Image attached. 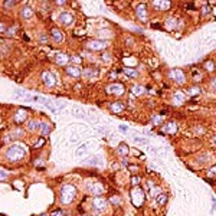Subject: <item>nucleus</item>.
<instances>
[{"label":"nucleus","instance_id":"1","mask_svg":"<svg viewBox=\"0 0 216 216\" xmlns=\"http://www.w3.org/2000/svg\"><path fill=\"white\" fill-rule=\"evenodd\" d=\"M59 199L64 205H69L76 196V189L72 184H64L61 187V193H59Z\"/></svg>","mask_w":216,"mask_h":216},{"label":"nucleus","instance_id":"2","mask_svg":"<svg viewBox=\"0 0 216 216\" xmlns=\"http://www.w3.org/2000/svg\"><path fill=\"white\" fill-rule=\"evenodd\" d=\"M25 154H26V150L20 144H13L6 151V157L9 160H12V161H19V160H22L25 157Z\"/></svg>","mask_w":216,"mask_h":216},{"label":"nucleus","instance_id":"3","mask_svg":"<svg viewBox=\"0 0 216 216\" xmlns=\"http://www.w3.org/2000/svg\"><path fill=\"white\" fill-rule=\"evenodd\" d=\"M105 91H107V94L110 95H122L124 94V91H125V88H124V85L122 84H118V82H114V84H110L105 88Z\"/></svg>","mask_w":216,"mask_h":216},{"label":"nucleus","instance_id":"4","mask_svg":"<svg viewBox=\"0 0 216 216\" xmlns=\"http://www.w3.org/2000/svg\"><path fill=\"white\" fill-rule=\"evenodd\" d=\"M42 81H43V84L48 85V87H55V85H56V78H55V75H53L52 72H49V71L42 72Z\"/></svg>","mask_w":216,"mask_h":216},{"label":"nucleus","instance_id":"5","mask_svg":"<svg viewBox=\"0 0 216 216\" xmlns=\"http://www.w3.org/2000/svg\"><path fill=\"white\" fill-rule=\"evenodd\" d=\"M107 48V42L105 40H91V42L88 43V49H91V51H104Z\"/></svg>","mask_w":216,"mask_h":216},{"label":"nucleus","instance_id":"6","mask_svg":"<svg viewBox=\"0 0 216 216\" xmlns=\"http://www.w3.org/2000/svg\"><path fill=\"white\" fill-rule=\"evenodd\" d=\"M172 78H173L177 84L180 85H183L184 84V81H186V78H184V74H183V71L182 69H173L172 71Z\"/></svg>","mask_w":216,"mask_h":216},{"label":"nucleus","instance_id":"7","mask_svg":"<svg viewBox=\"0 0 216 216\" xmlns=\"http://www.w3.org/2000/svg\"><path fill=\"white\" fill-rule=\"evenodd\" d=\"M92 206L95 209H98V210H104L105 207H107V200L101 196H95L94 200H92Z\"/></svg>","mask_w":216,"mask_h":216},{"label":"nucleus","instance_id":"8","mask_svg":"<svg viewBox=\"0 0 216 216\" xmlns=\"http://www.w3.org/2000/svg\"><path fill=\"white\" fill-rule=\"evenodd\" d=\"M88 192L95 195V196H99V195H102L104 193V187L101 183H91L88 186Z\"/></svg>","mask_w":216,"mask_h":216},{"label":"nucleus","instance_id":"9","mask_svg":"<svg viewBox=\"0 0 216 216\" xmlns=\"http://www.w3.org/2000/svg\"><path fill=\"white\" fill-rule=\"evenodd\" d=\"M65 72L68 74L69 76H74V78H78V76H81V74H82V71H81V68L78 65H71V66H66Z\"/></svg>","mask_w":216,"mask_h":216},{"label":"nucleus","instance_id":"10","mask_svg":"<svg viewBox=\"0 0 216 216\" xmlns=\"http://www.w3.org/2000/svg\"><path fill=\"white\" fill-rule=\"evenodd\" d=\"M59 20H61L62 25L69 26V25L74 22V16H72V13H69V12H62V13L59 14Z\"/></svg>","mask_w":216,"mask_h":216},{"label":"nucleus","instance_id":"11","mask_svg":"<svg viewBox=\"0 0 216 216\" xmlns=\"http://www.w3.org/2000/svg\"><path fill=\"white\" fill-rule=\"evenodd\" d=\"M51 36H52V39H53L55 42H58V43L64 40V33H62L58 28H52L51 29Z\"/></svg>","mask_w":216,"mask_h":216},{"label":"nucleus","instance_id":"12","mask_svg":"<svg viewBox=\"0 0 216 216\" xmlns=\"http://www.w3.org/2000/svg\"><path fill=\"white\" fill-rule=\"evenodd\" d=\"M26 117H28V111L23 110V108H20L19 111L14 114V121L17 122V124H19V122H23L25 120H26Z\"/></svg>","mask_w":216,"mask_h":216},{"label":"nucleus","instance_id":"13","mask_svg":"<svg viewBox=\"0 0 216 216\" xmlns=\"http://www.w3.org/2000/svg\"><path fill=\"white\" fill-rule=\"evenodd\" d=\"M137 14L141 20H146L147 19V6L146 5H138L137 7Z\"/></svg>","mask_w":216,"mask_h":216},{"label":"nucleus","instance_id":"14","mask_svg":"<svg viewBox=\"0 0 216 216\" xmlns=\"http://www.w3.org/2000/svg\"><path fill=\"white\" fill-rule=\"evenodd\" d=\"M55 59H56L58 65H62V66L66 65V64L69 62V56H68V55H65V53H58Z\"/></svg>","mask_w":216,"mask_h":216},{"label":"nucleus","instance_id":"15","mask_svg":"<svg viewBox=\"0 0 216 216\" xmlns=\"http://www.w3.org/2000/svg\"><path fill=\"white\" fill-rule=\"evenodd\" d=\"M111 111L113 113H121L122 110H124V104L122 102H120V101H115V102H113L111 104Z\"/></svg>","mask_w":216,"mask_h":216},{"label":"nucleus","instance_id":"16","mask_svg":"<svg viewBox=\"0 0 216 216\" xmlns=\"http://www.w3.org/2000/svg\"><path fill=\"white\" fill-rule=\"evenodd\" d=\"M176 128H177L176 122H167L164 127H163V131H164V133H170V134H174V133H176Z\"/></svg>","mask_w":216,"mask_h":216},{"label":"nucleus","instance_id":"17","mask_svg":"<svg viewBox=\"0 0 216 216\" xmlns=\"http://www.w3.org/2000/svg\"><path fill=\"white\" fill-rule=\"evenodd\" d=\"M40 125H42V122H40V121H38V120H30V121L28 122V130H30V131H32V130H36V128H39Z\"/></svg>","mask_w":216,"mask_h":216},{"label":"nucleus","instance_id":"18","mask_svg":"<svg viewBox=\"0 0 216 216\" xmlns=\"http://www.w3.org/2000/svg\"><path fill=\"white\" fill-rule=\"evenodd\" d=\"M156 202L159 203L160 206H164L166 202H167V195H166V193H160V195H157V197H156Z\"/></svg>","mask_w":216,"mask_h":216},{"label":"nucleus","instance_id":"19","mask_svg":"<svg viewBox=\"0 0 216 216\" xmlns=\"http://www.w3.org/2000/svg\"><path fill=\"white\" fill-rule=\"evenodd\" d=\"M32 16H33V10L30 9V7H28V6H25L23 9H22V17L29 19V17H32Z\"/></svg>","mask_w":216,"mask_h":216},{"label":"nucleus","instance_id":"20","mask_svg":"<svg viewBox=\"0 0 216 216\" xmlns=\"http://www.w3.org/2000/svg\"><path fill=\"white\" fill-rule=\"evenodd\" d=\"M154 7H157V9H169L170 7V3L169 2H154Z\"/></svg>","mask_w":216,"mask_h":216},{"label":"nucleus","instance_id":"21","mask_svg":"<svg viewBox=\"0 0 216 216\" xmlns=\"http://www.w3.org/2000/svg\"><path fill=\"white\" fill-rule=\"evenodd\" d=\"M124 72H125L128 76H131V78H137V76H138V72H137L136 69H133V68H125Z\"/></svg>","mask_w":216,"mask_h":216},{"label":"nucleus","instance_id":"22","mask_svg":"<svg viewBox=\"0 0 216 216\" xmlns=\"http://www.w3.org/2000/svg\"><path fill=\"white\" fill-rule=\"evenodd\" d=\"M84 75L87 76V78H92V76L98 75V71H97V69H85Z\"/></svg>","mask_w":216,"mask_h":216},{"label":"nucleus","instance_id":"23","mask_svg":"<svg viewBox=\"0 0 216 216\" xmlns=\"http://www.w3.org/2000/svg\"><path fill=\"white\" fill-rule=\"evenodd\" d=\"M118 150H120V153H121V154H128V151H130V148H128V146L127 144H124V143H121V144H120V146H118Z\"/></svg>","mask_w":216,"mask_h":216},{"label":"nucleus","instance_id":"24","mask_svg":"<svg viewBox=\"0 0 216 216\" xmlns=\"http://www.w3.org/2000/svg\"><path fill=\"white\" fill-rule=\"evenodd\" d=\"M40 133H42L43 136H48V134H49V133H51V127H49V125H48V124H45V122H42V125H40Z\"/></svg>","mask_w":216,"mask_h":216},{"label":"nucleus","instance_id":"25","mask_svg":"<svg viewBox=\"0 0 216 216\" xmlns=\"http://www.w3.org/2000/svg\"><path fill=\"white\" fill-rule=\"evenodd\" d=\"M200 92H202V91H200V88H197V87H192V88H189V91H187L189 95H199Z\"/></svg>","mask_w":216,"mask_h":216},{"label":"nucleus","instance_id":"26","mask_svg":"<svg viewBox=\"0 0 216 216\" xmlns=\"http://www.w3.org/2000/svg\"><path fill=\"white\" fill-rule=\"evenodd\" d=\"M205 68H206V71H213L215 69V64L212 61H207L206 64H205Z\"/></svg>","mask_w":216,"mask_h":216},{"label":"nucleus","instance_id":"27","mask_svg":"<svg viewBox=\"0 0 216 216\" xmlns=\"http://www.w3.org/2000/svg\"><path fill=\"white\" fill-rule=\"evenodd\" d=\"M143 92H144V88H143L141 85H137L136 88H134V94L136 95H141Z\"/></svg>","mask_w":216,"mask_h":216},{"label":"nucleus","instance_id":"28","mask_svg":"<svg viewBox=\"0 0 216 216\" xmlns=\"http://www.w3.org/2000/svg\"><path fill=\"white\" fill-rule=\"evenodd\" d=\"M134 140H136L137 143H143V144H147V143H148L147 138H144V137H138V136H134Z\"/></svg>","mask_w":216,"mask_h":216},{"label":"nucleus","instance_id":"29","mask_svg":"<svg viewBox=\"0 0 216 216\" xmlns=\"http://www.w3.org/2000/svg\"><path fill=\"white\" fill-rule=\"evenodd\" d=\"M71 113L74 114V115H79V117H84V115H85V114L82 113L81 110H78V108H72V110H71Z\"/></svg>","mask_w":216,"mask_h":216},{"label":"nucleus","instance_id":"30","mask_svg":"<svg viewBox=\"0 0 216 216\" xmlns=\"http://www.w3.org/2000/svg\"><path fill=\"white\" fill-rule=\"evenodd\" d=\"M174 99H176V101H179V102H182V101L184 99L183 92H176V95H174Z\"/></svg>","mask_w":216,"mask_h":216},{"label":"nucleus","instance_id":"31","mask_svg":"<svg viewBox=\"0 0 216 216\" xmlns=\"http://www.w3.org/2000/svg\"><path fill=\"white\" fill-rule=\"evenodd\" d=\"M97 161H101V159H99V157H92V159L87 160V163H88V164H97Z\"/></svg>","mask_w":216,"mask_h":216},{"label":"nucleus","instance_id":"32","mask_svg":"<svg viewBox=\"0 0 216 216\" xmlns=\"http://www.w3.org/2000/svg\"><path fill=\"white\" fill-rule=\"evenodd\" d=\"M85 151H87V147H85V146H82V147H79V148L76 150L75 156H78V157H79V156H82V154H84Z\"/></svg>","mask_w":216,"mask_h":216},{"label":"nucleus","instance_id":"33","mask_svg":"<svg viewBox=\"0 0 216 216\" xmlns=\"http://www.w3.org/2000/svg\"><path fill=\"white\" fill-rule=\"evenodd\" d=\"M64 215H65V213H64L62 209H61V210H55V212H52V213H51V216H64Z\"/></svg>","mask_w":216,"mask_h":216},{"label":"nucleus","instance_id":"34","mask_svg":"<svg viewBox=\"0 0 216 216\" xmlns=\"http://www.w3.org/2000/svg\"><path fill=\"white\" fill-rule=\"evenodd\" d=\"M43 143H45V138H43V137H40V138H39V141H36V143H35V147H40Z\"/></svg>","mask_w":216,"mask_h":216},{"label":"nucleus","instance_id":"35","mask_svg":"<svg viewBox=\"0 0 216 216\" xmlns=\"http://www.w3.org/2000/svg\"><path fill=\"white\" fill-rule=\"evenodd\" d=\"M0 32H7V26L3 22H0Z\"/></svg>","mask_w":216,"mask_h":216},{"label":"nucleus","instance_id":"36","mask_svg":"<svg viewBox=\"0 0 216 216\" xmlns=\"http://www.w3.org/2000/svg\"><path fill=\"white\" fill-rule=\"evenodd\" d=\"M14 32H17V26H16V25H14L13 28H10L9 30H7V33H9V35H13Z\"/></svg>","mask_w":216,"mask_h":216},{"label":"nucleus","instance_id":"37","mask_svg":"<svg viewBox=\"0 0 216 216\" xmlns=\"http://www.w3.org/2000/svg\"><path fill=\"white\" fill-rule=\"evenodd\" d=\"M118 128H120V131H121V133H128V127H127V125H122V124H121Z\"/></svg>","mask_w":216,"mask_h":216},{"label":"nucleus","instance_id":"38","mask_svg":"<svg viewBox=\"0 0 216 216\" xmlns=\"http://www.w3.org/2000/svg\"><path fill=\"white\" fill-rule=\"evenodd\" d=\"M131 182H133V184H134V186H137V184L140 183V179L137 177V176H134V177L131 179Z\"/></svg>","mask_w":216,"mask_h":216},{"label":"nucleus","instance_id":"39","mask_svg":"<svg viewBox=\"0 0 216 216\" xmlns=\"http://www.w3.org/2000/svg\"><path fill=\"white\" fill-rule=\"evenodd\" d=\"M207 173H209V176H216V166H215V167H212Z\"/></svg>","mask_w":216,"mask_h":216},{"label":"nucleus","instance_id":"40","mask_svg":"<svg viewBox=\"0 0 216 216\" xmlns=\"http://www.w3.org/2000/svg\"><path fill=\"white\" fill-rule=\"evenodd\" d=\"M13 5H16V2H13V0H9L7 3H5V6H6V7H12V6H13Z\"/></svg>","mask_w":216,"mask_h":216},{"label":"nucleus","instance_id":"41","mask_svg":"<svg viewBox=\"0 0 216 216\" xmlns=\"http://www.w3.org/2000/svg\"><path fill=\"white\" fill-rule=\"evenodd\" d=\"M202 12H203V14H207V13H209V7H207V6H205V7L202 9Z\"/></svg>","mask_w":216,"mask_h":216},{"label":"nucleus","instance_id":"42","mask_svg":"<svg viewBox=\"0 0 216 216\" xmlns=\"http://www.w3.org/2000/svg\"><path fill=\"white\" fill-rule=\"evenodd\" d=\"M104 61H110V58H111V56H110V53H104Z\"/></svg>","mask_w":216,"mask_h":216},{"label":"nucleus","instance_id":"43","mask_svg":"<svg viewBox=\"0 0 216 216\" xmlns=\"http://www.w3.org/2000/svg\"><path fill=\"white\" fill-rule=\"evenodd\" d=\"M40 42H48V38H46V35H42V38H40Z\"/></svg>","mask_w":216,"mask_h":216},{"label":"nucleus","instance_id":"44","mask_svg":"<svg viewBox=\"0 0 216 216\" xmlns=\"http://www.w3.org/2000/svg\"><path fill=\"white\" fill-rule=\"evenodd\" d=\"M160 121H161V118H160V117H157V118H156V120H154V122H156V124H159Z\"/></svg>","mask_w":216,"mask_h":216},{"label":"nucleus","instance_id":"45","mask_svg":"<svg viewBox=\"0 0 216 216\" xmlns=\"http://www.w3.org/2000/svg\"><path fill=\"white\" fill-rule=\"evenodd\" d=\"M213 87H215V88H216V79L213 81Z\"/></svg>","mask_w":216,"mask_h":216},{"label":"nucleus","instance_id":"46","mask_svg":"<svg viewBox=\"0 0 216 216\" xmlns=\"http://www.w3.org/2000/svg\"><path fill=\"white\" fill-rule=\"evenodd\" d=\"M213 141H215V143H216V137H215V138H213Z\"/></svg>","mask_w":216,"mask_h":216},{"label":"nucleus","instance_id":"47","mask_svg":"<svg viewBox=\"0 0 216 216\" xmlns=\"http://www.w3.org/2000/svg\"><path fill=\"white\" fill-rule=\"evenodd\" d=\"M40 216H48V215H40Z\"/></svg>","mask_w":216,"mask_h":216}]
</instances>
